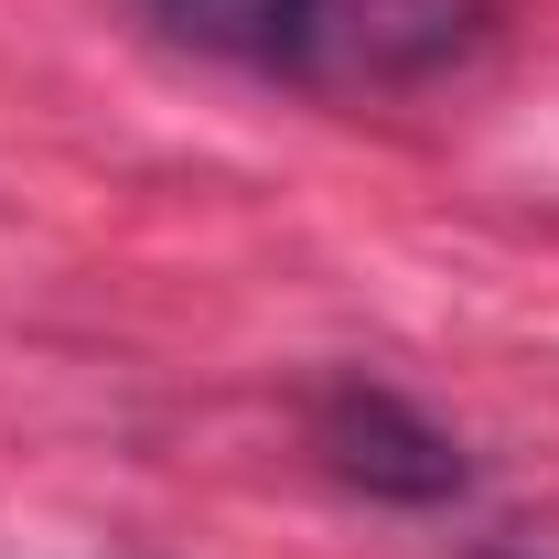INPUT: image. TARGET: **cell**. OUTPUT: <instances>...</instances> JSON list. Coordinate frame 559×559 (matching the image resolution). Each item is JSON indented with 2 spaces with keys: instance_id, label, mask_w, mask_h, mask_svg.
<instances>
[{
  "instance_id": "obj_1",
  "label": "cell",
  "mask_w": 559,
  "mask_h": 559,
  "mask_svg": "<svg viewBox=\"0 0 559 559\" xmlns=\"http://www.w3.org/2000/svg\"><path fill=\"white\" fill-rule=\"evenodd\" d=\"M140 22L301 97H409L485 55L506 0H140Z\"/></svg>"
},
{
  "instance_id": "obj_2",
  "label": "cell",
  "mask_w": 559,
  "mask_h": 559,
  "mask_svg": "<svg viewBox=\"0 0 559 559\" xmlns=\"http://www.w3.org/2000/svg\"><path fill=\"white\" fill-rule=\"evenodd\" d=\"M301 430H312L323 474L355 485V495H377V506H452V495L474 485L463 441L419 409V399L377 388V377H334V388H312Z\"/></svg>"
}]
</instances>
